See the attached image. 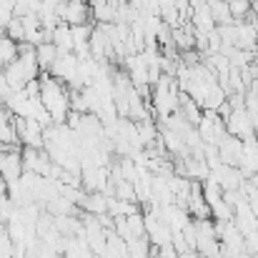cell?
Listing matches in <instances>:
<instances>
[{
  "instance_id": "1",
  "label": "cell",
  "mask_w": 258,
  "mask_h": 258,
  "mask_svg": "<svg viewBox=\"0 0 258 258\" xmlns=\"http://www.w3.org/2000/svg\"><path fill=\"white\" fill-rule=\"evenodd\" d=\"M40 100L53 115V123H66L71 113V90L63 81L53 78L48 71L40 73Z\"/></svg>"
},
{
  "instance_id": "8",
  "label": "cell",
  "mask_w": 258,
  "mask_h": 258,
  "mask_svg": "<svg viewBox=\"0 0 258 258\" xmlns=\"http://www.w3.org/2000/svg\"><path fill=\"white\" fill-rule=\"evenodd\" d=\"M15 216H18V203H15L10 196H3V198H0V221L8 226Z\"/></svg>"
},
{
  "instance_id": "3",
  "label": "cell",
  "mask_w": 258,
  "mask_h": 258,
  "mask_svg": "<svg viewBox=\"0 0 258 258\" xmlns=\"http://www.w3.org/2000/svg\"><path fill=\"white\" fill-rule=\"evenodd\" d=\"M55 10H58L60 20L68 25H86V23H90V15H93L88 0H68V3L58 5Z\"/></svg>"
},
{
  "instance_id": "2",
  "label": "cell",
  "mask_w": 258,
  "mask_h": 258,
  "mask_svg": "<svg viewBox=\"0 0 258 258\" xmlns=\"http://www.w3.org/2000/svg\"><path fill=\"white\" fill-rule=\"evenodd\" d=\"M226 131L238 136L241 141H248V138H256V128H253V115L243 108H233L231 118L226 120Z\"/></svg>"
},
{
  "instance_id": "5",
  "label": "cell",
  "mask_w": 258,
  "mask_h": 258,
  "mask_svg": "<svg viewBox=\"0 0 258 258\" xmlns=\"http://www.w3.org/2000/svg\"><path fill=\"white\" fill-rule=\"evenodd\" d=\"M58 48V53H76V40H73V28L68 23H60L55 30H53V38H50Z\"/></svg>"
},
{
  "instance_id": "6",
  "label": "cell",
  "mask_w": 258,
  "mask_h": 258,
  "mask_svg": "<svg viewBox=\"0 0 258 258\" xmlns=\"http://www.w3.org/2000/svg\"><path fill=\"white\" fill-rule=\"evenodd\" d=\"M35 58H38V63H40V71H50L53 60L58 58V48H55V43H53V40H45V43L35 45Z\"/></svg>"
},
{
  "instance_id": "9",
  "label": "cell",
  "mask_w": 258,
  "mask_h": 258,
  "mask_svg": "<svg viewBox=\"0 0 258 258\" xmlns=\"http://www.w3.org/2000/svg\"><path fill=\"white\" fill-rule=\"evenodd\" d=\"M5 35H8V38H13L15 43H23V40H25V28H23V18H18V15H15V18L10 20V25L5 28Z\"/></svg>"
},
{
  "instance_id": "4",
  "label": "cell",
  "mask_w": 258,
  "mask_h": 258,
  "mask_svg": "<svg viewBox=\"0 0 258 258\" xmlns=\"http://www.w3.org/2000/svg\"><path fill=\"white\" fill-rule=\"evenodd\" d=\"M78 66H81V58L76 55V53H58V58L53 60V66H50V76L53 78H58V81H63L66 86L76 78V73H78Z\"/></svg>"
},
{
  "instance_id": "7",
  "label": "cell",
  "mask_w": 258,
  "mask_h": 258,
  "mask_svg": "<svg viewBox=\"0 0 258 258\" xmlns=\"http://www.w3.org/2000/svg\"><path fill=\"white\" fill-rule=\"evenodd\" d=\"M81 208H86V213H93V216H103L108 213V198L105 193H88Z\"/></svg>"
},
{
  "instance_id": "11",
  "label": "cell",
  "mask_w": 258,
  "mask_h": 258,
  "mask_svg": "<svg viewBox=\"0 0 258 258\" xmlns=\"http://www.w3.org/2000/svg\"><path fill=\"white\" fill-rule=\"evenodd\" d=\"M10 93H13V88H10V83H8L5 71L0 68V100H8V98H10Z\"/></svg>"
},
{
  "instance_id": "10",
  "label": "cell",
  "mask_w": 258,
  "mask_h": 258,
  "mask_svg": "<svg viewBox=\"0 0 258 258\" xmlns=\"http://www.w3.org/2000/svg\"><path fill=\"white\" fill-rule=\"evenodd\" d=\"M13 251H15V241L10 238L8 228L0 226V258H13Z\"/></svg>"
},
{
  "instance_id": "12",
  "label": "cell",
  "mask_w": 258,
  "mask_h": 258,
  "mask_svg": "<svg viewBox=\"0 0 258 258\" xmlns=\"http://www.w3.org/2000/svg\"><path fill=\"white\" fill-rule=\"evenodd\" d=\"M45 5H50V8H58V5H63V3H68V0H43Z\"/></svg>"
}]
</instances>
